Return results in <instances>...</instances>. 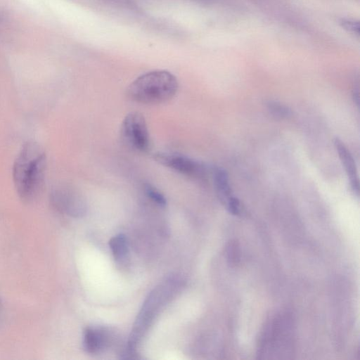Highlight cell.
Instances as JSON below:
<instances>
[{
	"mask_svg": "<svg viewBox=\"0 0 360 360\" xmlns=\"http://www.w3.org/2000/svg\"><path fill=\"white\" fill-rule=\"evenodd\" d=\"M49 200L55 210L72 217H82L87 211L84 197L70 185H56L50 192Z\"/></svg>",
	"mask_w": 360,
	"mask_h": 360,
	"instance_id": "obj_5",
	"label": "cell"
},
{
	"mask_svg": "<svg viewBox=\"0 0 360 360\" xmlns=\"http://www.w3.org/2000/svg\"><path fill=\"white\" fill-rule=\"evenodd\" d=\"M46 157L43 148L34 141L22 147L13 167V179L20 198L30 202L41 191L46 174Z\"/></svg>",
	"mask_w": 360,
	"mask_h": 360,
	"instance_id": "obj_1",
	"label": "cell"
},
{
	"mask_svg": "<svg viewBox=\"0 0 360 360\" xmlns=\"http://www.w3.org/2000/svg\"><path fill=\"white\" fill-rule=\"evenodd\" d=\"M295 349V321L292 314H276L266 326L258 348V358L291 359Z\"/></svg>",
	"mask_w": 360,
	"mask_h": 360,
	"instance_id": "obj_2",
	"label": "cell"
},
{
	"mask_svg": "<svg viewBox=\"0 0 360 360\" xmlns=\"http://www.w3.org/2000/svg\"><path fill=\"white\" fill-rule=\"evenodd\" d=\"M109 337L107 331L103 329L86 328L84 332V348L88 353H98L109 344Z\"/></svg>",
	"mask_w": 360,
	"mask_h": 360,
	"instance_id": "obj_9",
	"label": "cell"
},
{
	"mask_svg": "<svg viewBox=\"0 0 360 360\" xmlns=\"http://www.w3.org/2000/svg\"><path fill=\"white\" fill-rule=\"evenodd\" d=\"M359 89L354 88L352 91V98L354 100V103L359 107Z\"/></svg>",
	"mask_w": 360,
	"mask_h": 360,
	"instance_id": "obj_17",
	"label": "cell"
},
{
	"mask_svg": "<svg viewBox=\"0 0 360 360\" xmlns=\"http://www.w3.org/2000/svg\"><path fill=\"white\" fill-rule=\"evenodd\" d=\"M109 247L114 258L121 261L126 257L129 250L126 236L123 234L115 236L109 240Z\"/></svg>",
	"mask_w": 360,
	"mask_h": 360,
	"instance_id": "obj_11",
	"label": "cell"
},
{
	"mask_svg": "<svg viewBox=\"0 0 360 360\" xmlns=\"http://www.w3.org/2000/svg\"><path fill=\"white\" fill-rule=\"evenodd\" d=\"M334 145L347 176L349 179L351 187L354 193L359 195V180L355 161L352 155L340 139L336 138L334 140Z\"/></svg>",
	"mask_w": 360,
	"mask_h": 360,
	"instance_id": "obj_8",
	"label": "cell"
},
{
	"mask_svg": "<svg viewBox=\"0 0 360 360\" xmlns=\"http://www.w3.org/2000/svg\"><path fill=\"white\" fill-rule=\"evenodd\" d=\"M213 180L217 195L221 201L225 204L232 195L227 172L223 168H215L213 171Z\"/></svg>",
	"mask_w": 360,
	"mask_h": 360,
	"instance_id": "obj_10",
	"label": "cell"
},
{
	"mask_svg": "<svg viewBox=\"0 0 360 360\" xmlns=\"http://www.w3.org/2000/svg\"><path fill=\"white\" fill-rule=\"evenodd\" d=\"M227 259L231 264L235 265L238 263L239 257V250L236 242H230L226 249Z\"/></svg>",
	"mask_w": 360,
	"mask_h": 360,
	"instance_id": "obj_14",
	"label": "cell"
},
{
	"mask_svg": "<svg viewBox=\"0 0 360 360\" xmlns=\"http://www.w3.org/2000/svg\"><path fill=\"white\" fill-rule=\"evenodd\" d=\"M154 160L159 164L187 176L201 179L207 173L203 164L184 155L158 153L154 154Z\"/></svg>",
	"mask_w": 360,
	"mask_h": 360,
	"instance_id": "obj_7",
	"label": "cell"
},
{
	"mask_svg": "<svg viewBox=\"0 0 360 360\" xmlns=\"http://www.w3.org/2000/svg\"><path fill=\"white\" fill-rule=\"evenodd\" d=\"M266 106L269 112L278 118L288 119L292 116V110L281 102L268 101L266 103Z\"/></svg>",
	"mask_w": 360,
	"mask_h": 360,
	"instance_id": "obj_12",
	"label": "cell"
},
{
	"mask_svg": "<svg viewBox=\"0 0 360 360\" xmlns=\"http://www.w3.org/2000/svg\"><path fill=\"white\" fill-rule=\"evenodd\" d=\"M228 211L234 215H238L240 212V203L239 200L231 195L224 204Z\"/></svg>",
	"mask_w": 360,
	"mask_h": 360,
	"instance_id": "obj_15",
	"label": "cell"
},
{
	"mask_svg": "<svg viewBox=\"0 0 360 360\" xmlns=\"http://www.w3.org/2000/svg\"><path fill=\"white\" fill-rule=\"evenodd\" d=\"M121 136L125 143L133 150L146 151L150 139L144 116L138 112L127 114L121 125Z\"/></svg>",
	"mask_w": 360,
	"mask_h": 360,
	"instance_id": "obj_6",
	"label": "cell"
},
{
	"mask_svg": "<svg viewBox=\"0 0 360 360\" xmlns=\"http://www.w3.org/2000/svg\"><path fill=\"white\" fill-rule=\"evenodd\" d=\"M182 286L177 277L167 278L148 295L137 316L129 338L128 349L134 350L148 326L162 307L174 297Z\"/></svg>",
	"mask_w": 360,
	"mask_h": 360,
	"instance_id": "obj_4",
	"label": "cell"
},
{
	"mask_svg": "<svg viewBox=\"0 0 360 360\" xmlns=\"http://www.w3.org/2000/svg\"><path fill=\"white\" fill-rule=\"evenodd\" d=\"M143 191L146 196L154 203L160 207H165L167 200L165 195L155 187L150 184L143 185Z\"/></svg>",
	"mask_w": 360,
	"mask_h": 360,
	"instance_id": "obj_13",
	"label": "cell"
},
{
	"mask_svg": "<svg viewBox=\"0 0 360 360\" xmlns=\"http://www.w3.org/2000/svg\"><path fill=\"white\" fill-rule=\"evenodd\" d=\"M341 24L349 31L359 34V23L357 22L351 20H342Z\"/></svg>",
	"mask_w": 360,
	"mask_h": 360,
	"instance_id": "obj_16",
	"label": "cell"
},
{
	"mask_svg": "<svg viewBox=\"0 0 360 360\" xmlns=\"http://www.w3.org/2000/svg\"><path fill=\"white\" fill-rule=\"evenodd\" d=\"M176 77L166 70H154L140 75L129 86V98L139 103L155 105L165 103L176 94Z\"/></svg>",
	"mask_w": 360,
	"mask_h": 360,
	"instance_id": "obj_3",
	"label": "cell"
}]
</instances>
